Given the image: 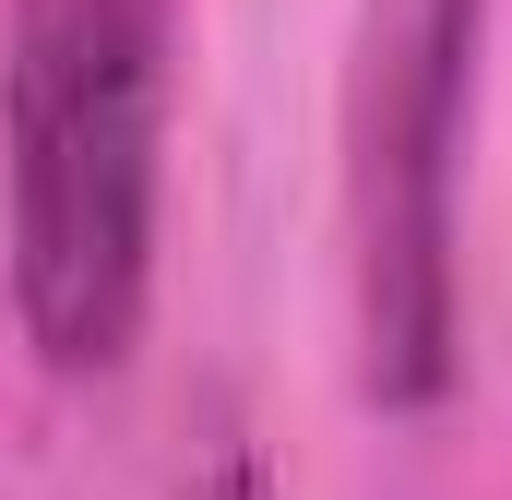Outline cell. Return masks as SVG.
Here are the masks:
<instances>
[{"label": "cell", "instance_id": "6da1fadb", "mask_svg": "<svg viewBox=\"0 0 512 500\" xmlns=\"http://www.w3.org/2000/svg\"><path fill=\"white\" fill-rule=\"evenodd\" d=\"M179 0H12L0 36V215L12 322L60 381H108L155 298Z\"/></svg>", "mask_w": 512, "mask_h": 500}, {"label": "cell", "instance_id": "7a4b0ae2", "mask_svg": "<svg viewBox=\"0 0 512 500\" xmlns=\"http://www.w3.org/2000/svg\"><path fill=\"white\" fill-rule=\"evenodd\" d=\"M489 0H370L346 84V274L370 405H429L453 381V179L477 108Z\"/></svg>", "mask_w": 512, "mask_h": 500}, {"label": "cell", "instance_id": "3957f363", "mask_svg": "<svg viewBox=\"0 0 512 500\" xmlns=\"http://www.w3.org/2000/svg\"><path fill=\"white\" fill-rule=\"evenodd\" d=\"M179 500H262V477H251V453H203L179 477Z\"/></svg>", "mask_w": 512, "mask_h": 500}]
</instances>
